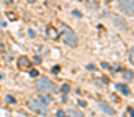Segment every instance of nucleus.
Instances as JSON below:
<instances>
[{"label": "nucleus", "mask_w": 134, "mask_h": 117, "mask_svg": "<svg viewBox=\"0 0 134 117\" xmlns=\"http://www.w3.org/2000/svg\"><path fill=\"white\" fill-rule=\"evenodd\" d=\"M63 42L67 44L69 47H76L78 45V36L69 27H64V30H63Z\"/></svg>", "instance_id": "f257e3e1"}, {"label": "nucleus", "mask_w": 134, "mask_h": 117, "mask_svg": "<svg viewBox=\"0 0 134 117\" xmlns=\"http://www.w3.org/2000/svg\"><path fill=\"white\" fill-rule=\"evenodd\" d=\"M28 108L36 113V114H39V116H47L48 114V109H47V105H42L41 102H37V100H28Z\"/></svg>", "instance_id": "f03ea898"}, {"label": "nucleus", "mask_w": 134, "mask_h": 117, "mask_svg": "<svg viewBox=\"0 0 134 117\" xmlns=\"http://www.w3.org/2000/svg\"><path fill=\"white\" fill-rule=\"evenodd\" d=\"M36 86H37L39 91H42V92H45V94H50V92L55 91V84H53L48 78H45V77L39 78V80L36 81Z\"/></svg>", "instance_id": "7ed1b4c3"}, {"label": "nucleus", "mask_w": 134, "mask_h": 117, "mask_svg": "<svg viewBox=\"0 0 134 117\" xmlns=\"http://www.w3.org/2000/svg\"><path fill=\"white\" fill-rule=\"evenodd\" d=\"M119 8H120L125 14H128V16H133L134 14L133 0H119Z\"/></svg>", "instance_id": "20e7f679"}, {"label": "nucleus", "mask_w": 134, "mask_h": 117, "mask_svg": "<svg viewBox=\"0 0 134 117\" xmlns=\"http://www.w3.org/2000/svg\"><path fill=\"white\" fill-rule=\"evenodd\" d=\"M98 108H100L103 113H106V114H109V116H112V114H115V109L112 108V106H109L106 102H98Z\"/></svg>", "instance_id": "39448f33"}, {"label": "nucleus", "mask_w": 134, "mask_h": 117, "mask_svg": "<svg viewBox=\"0 0 134 117\" xmlns=\"http://www.w3.org/2000/svg\"><path fill=\"white\" fill-rule=\"evenodd\" d=\"M115 91H119V92L123 94V95H130V94H131V91L128 89V86L123 84V83H117V84H115Z\"/></svg>", "instance_id": "423d86ee"}, {"label": "nucleus", "mask_w": 134, "mask_h": 117, "mask_svg": "<svg viewBox=\"0 0 134 117\" xmlns=\"http://www.w3.org/2000/svg\"><path fill=\"white\" fill-rule=\"evenodd\" d=\"M114 24H115V25H117V27H119V28H120L122 31H125V30L128 28L126 22H125V20H123L122 17H119V16H115V17H114Z\"/></svg>", "instance_id": "0eeeda50"}, {"label": "nucleus", "mask_w": 134, "mask_h": 117, "mask_svg": "<svg viewBox=\"0 0 134 117\" xmlns=\"http://www.w3.org/2000/svg\"><path fill=\"white\" fill-rule=\"evenodd\" d=\"M17 64H19V67H22V69H27V67H30V59L27 58V56H20L19 59H17Z\"/></svg>", "instance_id": "6e6552de"}, {"label": "nucleus", "mask_w": 134, "mask_h": 117, "mask_svg": "<svg viewBox=\"0 0 134 117\" xmlns=\"http://www.w3.org/2000/svg\"><path fill=\"white\" fill-rule=\"evenodd\" d=\"M37 102H41L42 105H48V103H50V100H48L47 97H44V95H41V94L37 95Z\"/></svg>", "instance_id": "1a4fd4ad"}, {"label": "nucleus", "mask_w": 134, "mask_h": 117, "mask_svg": "<svg viewBox=\"0 0 134 117\" xmlns=\"http://www.w3.org/2000/svg\"><path fill=\"white\" fill-rule=\"evenodd\" d=\"M48 36H50V38H58V31H56V30H55V28H50V30H48Z\"/></svg>", "instance_id": "9d476101"}, {"label": "nucleus", "mask_w": 134, "mask_h": 117, "mask_svg": "<svg viewBox=\"0 0 134 117\" xmlns=\"http://www.w3.org/2000/svg\"><path fill=\"white\" fill-rule=\"evenodd\" d=\"M67 114H70V116H83V114H81V113H78V111H76V109H69V111H67Z\"/></svg>", "instance_id": "9b49d317"}, {"label": "nucleus", "mask_w": 134, "mask_h": 117, "mask_svg": "<svg viewBox=\"0 0 134 117\" xmlns=\"http://www.w3.org/2000/svg\"><path fill=\"white\" fill-rule=\"evenodd\" d=\"M6 102H8V103H16V100H14L13 95H6Z\"/></svg>", "instance_id": "f8f14e48"}, {"label": "nucleus", "mask_w": 134, "mask_h": 117, "mask_svg": "<svg viewBox=\"0 0 134 117\" xmlns=\"http://www.w3.org/2000/svg\"><path fill=\"white\" fill-rule=\"evenodd\" d=\"M125 77L128 78V80H133V72H131V70H126V72H125Z\"/></svg>", "instance_id": "ddd939ff"}, {"label": "nucleus", "mask_w": 134, "mask_h": 117, "mask_svg": "<svg viewBox=\"0 0 134 117\" xmlns=\"http://www.w3.org/2000/svg\"><path fill=\"white\" fill-rule=\"evenodd\" d=\"M61 91H63V92H64V94H67V92H69V91H70V87H69V84H64V86H63V87H61Z\"/></svg>", "instance_id": "4468645a"}, {"label": "nucleus", "mask_w": 134, "mask_h": 117, "mask_svg": "<svg viewBox=\"0 0 134 117\" xmlns=\"http://www.w3.org/2000/svg\"><path fill=\"white\" fill-rule=\"evenodd\" d=\"M56 116H58V117H64V116H66V113H64L63 109H59V111L56 113Z\"/></svg>", "instance_id": "2eb2a0df"}, {"label": "nucleus", "mask_w": 134, "mask_h": 117, "mask_svg": "<svg viewBox=\"0 0 134 117\" xmlns=\"http://www.w3.org/2000/svg\"><path fill=\"white\" fill-rule=\"evenodd\" d=\"M133 48H131V50H130V61H131V64H133V61H134V55H133Z\"/></svg>", "instance_id": "dca6fc26"}, {"label": "nucleus", "mask_w": 134, "mask_h": 117, "mask_svg": "<svg viewBox=\"0 0 134 117\" xmlns=\"http://www.w3.org/2000/svg\"><path fill=\"white\" fill-rule=\"evenodd\" d=\"M30 75H31V77H39V72H37V70H31V72H30Z\"/></svg>", "instance_id": "f3484780"}, {"label": "nucleus", "mask_w": 134, "mask_h": 117, "mask_svg": "<svg viewBox=\"0 0 134 117\" xmlns=\"http://www.w3.org/2000/svg\"><path fill=\"white\" fill-rule=\"evenodd\" d=\"M73 16H75V17H81V13H80V11H73Z\"/></svg>", "instance_id": "a211bd4d"}, {"label": "nucleus", "mask_w": 134, "mask_h": 117, "mask_svg": "<svg viewBox=\"0 0 134 117\" xmlns=\"http://www.w3.org/2000/svg\"><path fill=\"white\" fill-rule=\"evenodd\" d=\"M5 27V22H3V19H2V16H0V28H3Z\"/></svg>", "instance_id": "6ab92c4d"}, {"label": "nucleus", "mask_w": 134, "mask_h": 117, "mask_svg": "<svg viewBox=\"0 0 134 117\" xmlns=\"http://www.w3.org/2000/svg\"><path fill=\"white\" fill-rule=\"evenodd\" d=\"M8 16H9V19H11V20H14V19H16V16H14V14H13V13H9V14H8Z\"/></svg>", "instance_id": "aec40b11"}, {"label": "nucleus", "mask_w": 134, "mask_h": 117, "mask_svg": "<svg viewBox=\"0 0 134 117\" xmlns=\"http://www.w3.org/2000/svg\"><path fill=\"white\" fill-rule=\"evenodd\" d=\"M78 103H80V106H83V108H84V106H86V102H83V100H80V102H78Z\"/></svg>", "instance_id": "412c9836"}, {"label": "nucleus", "mask_w": 134, "mask_h": 117, "mask_svg": "<svg viewBox=\"0 0 134 117\" xmlns=\"http://www.w3.org/2000/svg\"><path fill=\"white\" fill-rule=\"evenodd\" d=\"M5 2H6L8 5H11V3H13V0H5Z\"/></svg>", "instance_id": "4be33fe9"}, {"label": "nucleus", "mask_w": 134, "mask_h": 117, "mask_svg": "<svg viewBox=\"0 0 134 117\" xmlns=\"http://www.w3.org/2000/svg\"><path fill=\"white\" fill-rule=\"evenodd\" d=\"M27 2H30V3H34V2H36V0H27Z\"/></svg>", "instance_id": "5701e85b"}, {"label": "nucleus", "mask_w": 134, "mask_h": 117, "mask_svg": "<svg viewBox=\"0 0 134 117\" xmlns=\"http://www.w3.org/2000/svg\"><path fill=\"white\" fill-rule=\"evenodd\" d=\"M108 2H109V0H108Z\"/></svg>", "instance_id": "b1692460"}]
</instances>
